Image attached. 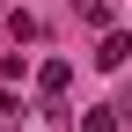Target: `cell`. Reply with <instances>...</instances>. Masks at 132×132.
Masks as SVG:
<instances>
[{
  "label": "cell",
  "mask_w": 132,
  "mask_h": 132,
  "mask_svg": "<svg viewBox=\"0 0 132 132\" xmlns=\"http://www.w3.org/2000/svg\"><path fill=\"white\" fill-rule=\"evenodd\" d=\"M125 59H132V37H125V29H103V44H95V66H103V73H118Z\"/></svg>",
  "instance_id": "1"
},
{
  "label": "cell",
  "mask_w": 132,
  "mask_h": 132,
  "mask_svg": "<svg viewBox=\"0 0 132 132\" xmlns=\"http://www.w3.org/2000/svg\"><path fill=\"white\" fill-rule=\"evenodd\" d=\"M125 110H132V103H125Z\"/></svg>",
  "instance_id": "4"
},
{
  "label": "cell",
  "mask_w": 132,
  "mask_h": 132,
  "mask_svg": "<svg viewBox=\"0 0 132 132\" xmlns=\"http://www.w3.org/2000/svg\"><path fill=\"white\" fill-rule=\"evenodd\" d=\"M81 132H118V118H110V110H88V118H81Z\"/></svg>",
  "instance_id": "3"
},
{
  "label": "cell",
  "mask_w": 132,
  "mask_h": 132,
  "mask_svg": "<svg viewBox=\"0 0 132 132\" xmlns=\"http://www.w3.org/2000/svg\"><path fill=\"white\" fill-rule=\"evenodd\" d=\"M66 81H73V66H66V59H44V66H37V88L52 95V103L66 95Z\"/></svg>",
  "instance_id": "2"
}]
</instances>
